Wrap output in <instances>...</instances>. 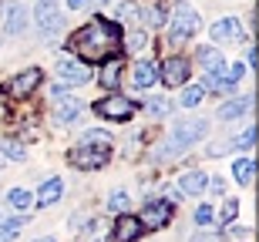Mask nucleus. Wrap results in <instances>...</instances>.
Returning a JSON list of instances; mask_svg holds the SVG:
<instances>
[{
	"label": "nucleus",
	"instance_id": "nucleus-1",
	"mask_svg": "<svg viewBox=\"0 0 259 242\" xmlns=\"http://www.w3.org/2000/svg\"><path fill=\"white\" fill-rule=\"evenodd\" d=\"M115 37L118 34L111 30V24L91 20V24H84L74 37L67 40V51L71 54H81V64H88V61H105L115 51Z\"/></svg>",
	"mask_w": 259,
	"mask_h": 242
},
{
	"label": "nucleus",
	"instance_id": "nucleus-2",
	"mask_svg": "<svg viewBox=\"0 0 259 242\" xmlns=\"http://www.w3.org/2000/svg\"><path fill=\"white\" fill-rule=\"evenodd\" d=\"M205 131H209V121H202V118L179 121V125L172 128V135L158 145L155 158H175V155H182V152H189L195 141H202V138H205Z\"/></svg>",
	"mask_w": 259,
	"mask_h": 242
},
{
	"label": "nucleus",
	"instance_id": "nucleus-3",
	"mask_svg": "<svg viewBox=\"0 0 259 242\" xmlns=\"http://www.w3.org/2000/svg\"><path fill=\"white\" fill-rule=\"evenodd\" d=\"M199 14H195L185 0H179L172 7V20H168V37L172 40H192L199 34Z\"/></svg>",
	"mask_w": 259,
	"mask_h": 242
},
{
	"label": "nucleus",
	"instance_id": "nucleus-4",
	"mask_svg": "<svg viewBox=\"0 0 259 242\" xmlns=\"http://www.w3.org/2000/svg\"><path fill=\"white\" fill-rule=\"evenodd\" d=\"M111 158V145H88V141H77L71 148V165L74 168H101V165Z\"/></svg>",
	"mask_w": 259,
	"mask_h": 242
},
{
	"label": "nucleus",
	"instance_id": "nucleus-5",
	"mask_svg": "<svg viewBox=\"0 0 259 242\" xmlns=\"http://www.w3.org/2000/svg\"><path fill=\"white\" fill-rule=\"evenodd\" d=\"M34 24H37V30L44 34V37L58 34V30L64 27V17H61L58 0H37V4H34Z\"/></svg>",
	"mask_w": 259,
	"mask_h": 242
},
{
	"label": "nucleus",
	"instance_id": "nucleus-6",
	"mask_svg": "<svg viewBox=\"0 0 259 242\" xmlns=\"http://www.w3.org/2000/svg\"><path fill=\"white\" fill-rule=\"evenodd\" d=\"M135 101L132 98H125V94H115V91H111V98H101V101H98L95 105V111L101 118H108V121H128V118L135 115Z\"/></svg>",
	"mask_w": 259,
	"mask_h": 242
},
{
	"label": "nucleus",
	"instance_id": "nucleus-7",
	"mask_svg": "<svg viewBox=\"0 0 259 242\" xmlns=\"http://www.w3.org/2000/svg\"><path fill=\"white\" fill-rule=\"evenodd\" d=\"M172 212H175L172 202L155 199V202H148V205L142 209V215H135V219H138V225H142V232H145V229H162V225H168Z\"/></svg>",
	"mask_w": 259,
	"mask_h": 242
},
{
	"label": "nucleus",
	"instance_id": "nucleus-8",
	"mask_svg": "<svg viewBox=\"0 0 259 242\" xmlns=\"http://www.w3.org/2000/svg\"><path fill=\"white\" fill-rule=\"evenodd\" d=\"M155 71H158V81L165 87H182L189 81V74H192V68H189L185 58H165L162 68H155Z\"/></svg>",
	"mask_w": 259,
	"mask_h": 242
},
{
	"label": "nucleus",
	"instance_id": "nucleus-9",
	"mask_svg": "<svg viewBox=\"0 0 259 242\" xmlns=\"http://www.w3.org/2000/svg\"><path fill=\"white\" fill-rule=\"evenodd\" d=\"M88 81H91V68H88V64H81V61H74V58L58 61V84L71 87V84H88Z\"/></svg>",
	"mask_w": 259,
	"mask_h": 242
},
{
	"label": "nucleus",
	"instance_id": "nucleus-10",
	"mask_svg": "<svg viewBox=\"0 0 259 242\" xmlns=\"http://www.w3.org/2000/svg\"><path fill=\"white\" fill-rule=\"evenodd\" d=\"M252 145H256V128L249 125L242 135L229 138V141H215V145H209V155L219 158V155H229V152H246V148H252Z\"/></svg>",
	"mask_w": 259,
	"mask_h": 242
},
{
	"label": "nucleus",
	"instance_id": "nucleus-11",
	"mask_svg": "<svg viewBox=\"0 0 259 242\" xmlns=\"http://www.w3.org/2000/svg\"><path fill=\"white\" fill-rule=\"evenodd\" d=\"M0 27H4L7 37H20L27 30V7L24 4H7V14L0 20Z\"/></svg>",
	"mask_w": 259,
	"mask_h": 242
},
{
	"label": "nucleus",
	"instance_id": "nucleus-12",
	"mask_svg": "<svg viewBox=\"0 0 259 242\" xmlns=\"http://www.w3.org/2000/svg\"><path fill=\"white\" fill-rule=\"evenodd\" d=\"M242 34H246V30H242V24L236 17H222V20L212 24V40H215V44H239Z\"/></svg>",
	"mask_w": 259,
	"mask_h": 242
},
{
	"label": "nucleus",
	"instance_id": "nucleus-13",
	"mask_svg": "<svg viewBox=\"0 0 259 242\" xmlns=\"http://www.w3.org/2000/svg\"><path fill=\"white\" fill-rule=\"evenodd\" d=\"M142 235V225H138V219L135 215H118L115 225H111V242H135Z\"/></svg>",
	"mask_w": 259,
	"mask_h": 242
},
{
	"label": "nucleus",
	"instance_id": "nucleus-14",
	"mask_svg": "<svg viewBox=\"0 0 259 242\" xmlns=\"http://www.w3.org/2000/svg\"><path fill=\"white\" fill-rule=\"evenodd\" d=\"M64 199V182L61 178H48V182L40 185V192L34 195V205L37 209H51V205H58Z\"/></svg>",
	"mask_w": 259,
	"mask_h": 242
},
{
	"label": "nucleus",
	"instance_id": "nucleus-15",
	"mask_svg": "<svg viewBox=\"0 0 259 242\" xmlns=\"http://www.w3.org/2000/svg\"><path fill=\"white\" fill-rule=\"evenodd\" d=\"M81 101L71 94H54V118H58V125H67V121H74L81 115Z\"/></svg>",
	"mask_w": 259,
	"mask_h": 242
},
{
	"label": "nucleus",
	"instance_id": "nucleus-16",
	"mask_svg": "<svg viewBox=\"0 0 259 242\" xmlns=\"http://www.w3.org/2000/svg\"><path fill=\"white\" fill-rule=\"evenodd\" d=\"M40 78H44V74H40V68H27V71H20L17 78L10 81V94H17V98H24V94H30V91H34V87L40 84Z\"/></svg>",
	"mask_w": 259,
	"mask_h": 242
},
{
	"label": "nucleus",
	"instance_id": "nucleus-17",
	"mask_svg": "<svg viewBox=\"0 0 259 242\" xmlns=\"http://www.w3.org/2000/svg\"><path fill=\"white\" fill-rule=\"evenodd\" d=\"M132 84L138 87V91H148L152 84H158V71H155L152 61H138L132 68Z\"/></svg>",
	"mask_w": 259,
	"mask_h": 242
},
{
	"label": "nucleus",
	"instance_id": "nucleus-18",
	"mask_svg": "<svg viewBox=\"0 0 259 242\" xmlns=\"http://www.w3.org/2000/svg\"><path fill=\"white\" fill-rule=\"evenodd\" d=\"M232 175H236V182H239L242 188H249V185L256 182V158L239 155L236 162H232Z\"/></svg>",
	"mask_w": 259,
	"mask_h": 242
},
{
	"label": "nucleus",
	"instance_id": "nucleus-19",
	"mask_svg": "<svg viewBox=\"0 0 259 242\" xmlns=\"http://www.w3.org/2000/svg\"><path fill=\"white\" fill-rule=\"evenodd\" d=\"M252 108V98H232L219 108V121H236V118H246V111Z\"/></svg>",
	"mask_w": 259,
	"mask_h": 242
},
{
	"label": "nucleus",
	"instance_id": "nucleus-20",
	"mask_svg": "<svg viewBox=\"0 0 259 242\" xmlns=\"http://www.w3.org/2000/svg\"><path fill=\"white\" fill-rule=\"evenodd\" d=\"M205 182H209V175L205 172H189V175H182V182L175 185L182 195H202L205 192Z\"/></svg>",
	"mask_w": 259,
	"mask_h": 242
},
{
	"label": "nucleus",
	"instance_id": "nucleus-21",
	"mask_svg": "<svg viewBox=\"0 0 259 242\" xmlns=\"http://www.w3.org/2000/svg\"><path fill=\"white\" fill-rule=\"evenodd\" d=\"M24 229V215H4L0 219V242H14Z\"/></svg>",
	"mask_w": 259,
	"mask_h": 242
},
{
	"label": "nucleus",
	"instance_id": "nucleus-22",
	"mask_svg": "<svg viewBox=\"0 0 259 242\" xmlns=\"http://www.w3.org/2000/svg\"><path fill=\"white\" fill-rule=\"evenodd\" d=\"M7 202L14 205V209H20V212H27L30 205H34V195H30V188H10Z\"/></svg>",
	"mask_w": 259,
	"mask_h": 242
},
{
	"label": "nucleus",
	"instance_id": "nucleus-23",
	"mask_svg": "<svg viewBox=\"0 0 259 242\" xmlns=\"http://www.w3.org/2000/svg\"><path fill=\"white\" fill-rule=\"evenodd\" d=\"M121 68H125L121 61H108L105 68H101V84L115 91V87H118V78H121Z\"/></svg>",
	"mask_w": 259,
	"mask_h": 242
},
{
	"label": "nucleus",
	"instance_id": "nucleus-24",
	"mask_svg": "<svg viewBox=\"0 0 259 242\" xmlns=\"http://www.w3.org/2000/svg\"><path fill=\"white\" fill-rule=\"evenodd\" d=\"M0 155L4 158H10V162H24V158H27V148L20 145V141H0Z\"/></svg>",
	"mask_w": 259,
	"mask_h": 242
},
{
	"label": "nucleus",
	"instance_id": "nucleus-25",
	"mask_svg": "<svg viewBox=\"0 0 259 242\" xmlns=\"http://www.w3.org/2000/svg\"><path fill=\"white\" fill-rule=\"evenodd\" d=\"M199 64H205L209 71H215V68H222V64H226V58H222L215 47H199Z\"/></svg>",
	"mask_w": 259,
	"mask_h": 242
},
{
	"label": "nucleus",
	"instance_id": "nucleus-26",
	"mask_svg": "<svg viewBox=\"0 0 259 242\" xmlns=\"http://www.w3.org/2000/svg\"><path fill=\"white\" fill-rule=\"evenodd\" d=\"M108 205H111V212L125 215L128 209H132V199H128V192H121V188H115V192H111V199H108Z\"/></svg>",
	"mask_w": 259,
	"mask_h": 242
},
{
	"label": "nucleus",
	"instance_id": "nucleus-27",
	"mask_svg": "<svg viewBox=\"0 0 259 242\" xmlns=\"http://www.w3.org/2000/svg\"><path fill=\"white\" fill-rule=\"evenodd\" d=\"M236 212H239V202H236V199H226V205H222V215H215V222H219V225H229L232 219H236Z\"/></svg>",
	"mask_w": 259,
	"mask_h": 242
},
{
	"label": "nucleus",
	"instance_id": "nucleus-28",
	"mask_svg": "<svg viewBox=\"0 0 259 242\" xmlns=\"http://www.w3.org/2000/svg\"><path fill=\"white\" fill-rule=\"evenodd\" d=\"M145 108H148L152 115H168V111H172V101H168V98H148Z\"/></svg>",
	"mask_w": 259,
	"mask_h": 242
},
{
	"label": "nucleus",
	"instance_id": "nucleus-29",
	"mask_svg": "<svg viewBox=\"0 0 259 242\" xmlns=\"http://www.w3.org/2000/svg\"><path fill=\"white\" fill-rule=\"evenodd\" d=\"M202 98H205V91H202L199 84H192V87H185V91H182V105L185 108H195Z\"/></svg>",
	"mask_w": 259,
	"mask_h": 242
},
{
	"label": "nucleus",
	"instance_id": "nucleus-30",
	"mask_svg": "<svg viewBox=\"0 0 259 242\" xmlns=\"http://www.w3.org/2000/svg\"><path fill=\"white\" fill-rule=\"evenodd\" d=\"M81 141H88V145H111V135H105L101 128H91V131L81 135Z\"/></svg>",
	"mask_w": 259,
	"mask_h": 242
},
{
	"label": "nucleus",
	"instance_id": "nucleus-31",
	"mask_svg": "<svg viewBox=\"0 0 259 242\" xmlns=\"http://www.w3.org/2000/svg\"><path fill=\"white\" fill-rule=\"evenodd\" d=\"M212 222H215V209H212V205H199V209H195V225L205 229V225H212Z\"/></svg>",
	"mask_w": 259,
	"mask_h": 242
},
{
	"label": "nucleus",
	"instance_id": "nucleus-32",
	"mask_svg": "<svg viewBox=\"0 0 259 242\" xmlns=\"http://www.w3.org/2000/svg\"><path fill=\"white\" fill-rule=\"evenodd\" d=\"M145 40H148V34H145V30H132V34H128V51H142Z\"/></svg>",
	"mask_w": 259,
	"mask_h": 242
},
{
	"label": "nucleus",
	"instance_id": "nucleus-33",
	"mask_svg": "<svg viewBox=\"0 0 259 242\" xmlns=\"http://www.w3.org/2000/svg\"><path fill=\"white\" fill-rule=\"evenodd\" d=\"M118 17H121V20H128V17H135V20H138V17H142V7H135V4H121Z\"/></svg>",
	"mask_w": 259,
	"mask_h": 242
},
{
	"label": "nucleus",
	"instance_id": "nucleus-34",
	"mask_svg": "<svg viewBox=\"0 0 259 242\" xmlns=\"http://www.w3.org/2000/svg\"><path fill=\"white\" fill-rule=\"evenodd\" d=\"M205 188H209L212 195H222V188H226V182H222V178H209V182H205Z\"/></svg>",
	"mask_w": 259,
	"mask_h": 242
},
{
	"label": "nucleus",
	"instance_id": "nucleus-35",
	"mask_svg": "<svg viewBox=\"0 0 259 242\" xmlns=\"http://www.w3.org/2000/svg\"><path fill=\"white\" fill-rule=\"evenodd\" d=\"M246 64H249V68L256 71V47H249V51H246Z\"/></svg>",
	"mask_w": 259,
	"mask_h": 242
},
{
	"label": "nucleus",
	"instance_id": "nucleus-36",
	"mask_svg": "<svg viewBox=\"0 0 259 242\" xmlns=\"http://www.w3.org/2000/svg\"><path fill=\"white\" fill-rule=\"evenodd\" d=\"M84 4H88V0H67V7H71V10H81Z\"/></svg>",
	"mask_w": 259,
	"mask_h": 242
},
{
	"label": "nucleus",
	"instance_id": "nucleus-37",
	"mask_svg": "<svg viewBox=\"0 0 259 242\" xmlns=\"http://www.w3.org/2000/svg\"><path fill=\"white\" fill-rule=\"evenodd\" d=\"M192 242H219V239H215V235H195Z\"/></svg>",
	"mask_w": 259,
	"mask_h": 242
},
{
	"label": "nucleus",
	"instance_id": "nucleus-38",
	"mask_svg": "<svg viewBox=\"0 0 259 242\" xmlns=\"http://www.w3.org/2000/svg\"><path fill=\"white\" fill-rule=\"evenodd\" d=\"M4 14H7V4H4V0H0V20H4Z\"/></svg>",
	"mask_w": 259,
	"mask_h": 242
},
{
	"label": "nucleus",
	"instance_id": "nucleus-39",
	"mask_svg": "<svg viewBox=\"0 0 259 242\" xmlns=\"http://www.w3.org/2000/svg\"><path fill=\"white\" fill-rule=\"evenodd\" d=\"M37 242H54V239H51V235H44V239H37Z\"/></svg>",
	"mask_w": 259,
	"mask_h": 242
},
{
	"label": "nucleus",
	"instance_id": "nucleus-40",
	"mask_svg": "<svg viewBox=\"0 0 259 242\" xmlns=\"http://www.w3.org/2000/svg\"><path fill=\"white\" fill-rule=\"evenodd\" d=\"M0 219H4V215H0Z\"/></svg>",
	"mask_w": 259,
	"mask_h": 242
}]
</instances>
